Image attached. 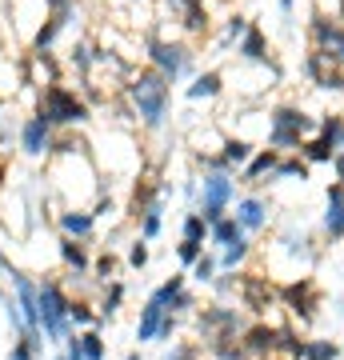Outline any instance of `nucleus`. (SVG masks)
<instances>
[{
  "label": "nucleus",
  "mask_w": 344,
  "mask_h": 360,
  "mask_svg": "<svg viewBox=\"0 0 344 360\" xmlns=\"http://www.w3.org/2000/svg\"><path fill=\"white\" fill-rule=\"evenodd\" d=\"M168 77H160L156 68H141V72H132L128 77V101L136 108V116L144 120V129H160L168 116Z\"/></svg>",
  "instance_id": "nucleus-1"
},
{
  "label": "nucleus",
  "mask_w": 344,
  "mask_h": 360,
  "mask_svg": "<svg viewBox=\"0 0 344 360\" xmlns=\"http://www.w3.org/2000/svg\"><path fill=\"white\" fill-rule=\"evenodd\" d=\"M37 116L49 129H72V124H84L89 120V101L77 96V89H68L60 80H49L44 92H40Z\"/></svg>",
  "instance_id": "nucleus-2"
},
{
  "label": "nucleus",
  "mask_w": 344,
  "mask_h": 360,
  "mask_svg": "<svg viewBox=\"0 0 344 360\" xmlns=\"http://www.w3.org/2000/svg\"><path fill=\"white\" fill-rule=\"evenodd\" d=\"M308 136H317V120L296 108V104H281L268 112V148L276 153H300Z\"/></svg>",
  "instance_id": "nucleus-3"
},
{
  "label": "nucleus",
  "mask_w": 344,
  "mask_h": 360,
  "mask_svg": "<svg viewBox=\"0 0 344 360\" xmlns=\"http://www.w3.org/2000/svg\"><path fill=\"white\" fill-rule=\"evenodd\" d=\"M37 296H40V333L49 336V340H68L72 336V321H68V304H72V296L60 288V281H44L37 284Z\"/></svg>",
  "instance_id": "nucleus-4"
},
{
  "label": "nucleus",
  "mask_w": 344,
  "mask_h": 360,
  "mask_svg": "<svg viewBox=\"0 0 344 360\" xmlns=\"http://www.w3.org/2000/svg\"><path fill=\"white\" fill-rule=\"evenodd\" d=\"M248 324H244L241 309H232V304H208V309L196 316V333H200L204 348L220 345V340H236Z\"/></svg>",
  "instance_id": "nucleus-5"
},
{
  "label": "nucleus",
  "mask_w": 344,
  "mask_h": 360,
  "mask_svg": "<svg viewBox=\"0 0 344 360\" xmlns=\"http://www.w3.org/2000/svg\"><path fill=\"white\" fill-rule=\"evenodd\" d=\"M148 60L160 77H168V84H177L184 72L192 68V52L177 40H165V37H148Z\"/></svg>",
  "instance_id": "nucleus-6"
},
{
  "label": "nucleus",
  "mask_w": 344,
  "mask_h": 360,
  "mask_svg": "<svg viewBox=\"0 0 344 360\" xmlns=\"http://www.w3.org/2000/svg\"><path fill=\"white\" fill-rule=\"evenodd\" d=\"M232 196H236V184H232L229 172H204L200 180V217L208 224H217L224 212H229Z\"/></svg>",
  "instance_id": "nucleus-7"
},
{
  "label": "nucleus",
  "mask_w": 344,
  "mask_h": 360,
  "mask_svg": "<svg viewBox=\"0 0 344 360\" xmlns=\"http://www.w3.org/2000/svg\"><path fill=\"white\" fill-rule=\"evenodd\" d=\"M236 296H241L244 309L256 312V316H265V312L281 300V292L272 288V281L260 276V272H236Z\"/></svg>",
  "instance_id": "nucleus-8"
},
{
  "label": "nucleus",
  "mask_w": 344,
  "mask_h": 360,
  "mask_svg": "<svg viewBox=\"0 0 344 360\" xmlns=\"http://www.w3.org/2000/svg\"><path fill=\"white\" fill-rule=\"evenodd\" d=\"M172 328H177V316H172L156 296H148L144 309H141V321H136V340H141V345H156V340H168Z\"/></svg>",
  "instance_id": "nucleus-9"
},
{
  "label": "nucleus",
  "mask_w": 344,
  "mask_h": 360,
  "mask_svg": "<svg viewBox=\"0 0 344 360\" xmlns=\"http://www.w3.org/2000/svg\"><path fill=\"white\" fill-rule=\"evenodd\" d=\"M308 37H312V49H320L324 56H332L336 65H344V20L336 16H324V13H312L308 20Z\"/></svg>",
  "instance_id": "nucleus-10"
},
{
  "label": "nucleus",
  "mask_w": 344,
  "mask_h": 360,
  "mask_svg": "<svg viewBox=\"0 0 344 360\" xmlns=\"http://www.w3.org/2000/svg\"><path fill=\"white\" fill-rule=\"evenodd\" d=\"M281 304L293 312L300 324H312V316H317V304H320L317 284L308 281V276H300V281H288V284L281 288Z\"/></svg>",
  "instance_id": "nucleus-11"
},
{
  "label": "nucleus",
  "mask_w": 344,
  "mask_h": 360,
  "mask_svg": "<svg viewBox=\"0 0 344 360\" xmlns=\"http://www.w3.org/2000/svg\"><path fill=\"white\" fill-rule=\"evenodd\" d=\"M305 77L324 92H344V65H336V60L324 56L320 49H312L305 56Z\"/></svg>",
  "instance_id": "nucleus-12"
},
{
  "label": "nucleus",
  "mask_w": 344,
  "mask_h": 360,
  "mask_svg": "<svg viewBox=\"0 0 344 360\" xmlns=\"http://www.w3.org/2000/svg\"><path fill=\"white\" fill-rule=\"evenodd\" d=\"M241 345H244V352L248 356H276L281 352V328L276 324H265V321H256V324H248L241 333Z\"/></svg>",
  "instance_id": "nucleus-13"
},
{
  "label": "nucleus",
  "mask_w": 344,
  "mask_h": 360,
  "mask_svg": "<svg viewBox=\"0 0 344 360\" xmlns=\"http://www.w3.org/2000/svg\"><path fill=\"white\" fill-rule=\"evenodd\" d=\"M324 232L329 240H344V184L332 180L324 193Z\"/></svg>",
  "instance_id": "nucleus-14"
},
{
  "label": "nucleus",
  "mask_w": 344,
  "mask_h": 360,
  "mask_svg": "<svg viewBox=\"0 0 344 360\" xmlns=\"http://www.w3.org/2000/svg\"><path fill=\"white\" fill-rule=\"evenodd\" d=\"M20 148L28 156H49L52 153V129L40 120V116H28L20 124Z\"/></svg>",
  "instance_id": "nucleus-15"
},
{
  "label": "nucleus",
  "mask_w": 344,
  "mask_h": 360,
  "mask_svg": "<svg viewBox=\"0 0 344 360\" xmlns=\"http://www.w3.org/2000/svg\"><path fill=\"white\" fill-rule=\"evenodd\" d=\"M168 8L180 16V25L189 37H204L208 32V8H204V0H168Z\"/></svg>",
  "instance_id": "nucleus-16"
},
{
  "label": "nucleus",
  "mask_w": 344,
  "mask_h": 360,
  "mask_svg": "<svg viewBox=\"0 0 344 360\" xmlns=\"http://www.w3.org/2000/svg\"><path fill=\"white\" fill-rule=\"evenodd\" d=\"M236 52H241L244 60H253V65H268V37L260 25H248L241 40H236Z\"/></svg>",
  "instance_id": "nucleus-17"
},
{
  "label": "nucleus",
  "mask_w": 344,
  "mask_h": 360,
  "mask_svg": "<svg viewBox=\"0 0 344 360\" xmlns=\"http://www.w3.org/2000/svg\"><path fill=\"white\" fill-rule=\"evenodd\" d=\"M236 220H241L244 232H260L268 224V200H260V196H244L241 205H236Z\"/></svg>",
  "instance_id": "nucleus-18"
},
{
  "label": "nucleus",
  "mask_w": 344,
  "mask_h": 360,
  "mask_svg": "<svg viewBox=\"0 0 344 360\" xmlns=\"http://www.w3.org/2000/svg\"><path fill=\"white\" fill-rule=\"evenodd\" d=\"M60 229H64V236L84 240V236L96 229V217H92V212H84V208H68V212H60Z\"/></svg>",
  "instance_id": "nucleus-19"
},
{
  "label": "nucleus",
  "mask_w": 344,
  "mask_h": 360,
  "mask_svg": "<svg viewBox=\"0 0 344 360\" xmlns=\"http://www.w3.org/2000/svg\"><path fill=\"white\" fill-rule=\"evenodd\" d=\"M60 257H64V264L77 272V276H84V272L92 269V257H89V248L80 245V240H72V236H64L60 240Z\"/></svg>",
  "instance_id": "nucleus-20"
},
{
  "label": "nucleus",
  "mask_w": 344,
  "mask_h": 360,
  "mask_svg": "<svg viewBox=\"0 0 344 360\" xmlns=\"http://www.w3.org/2000/svg\"><path fill=\"white\" fill-rule=\"evenodd\" d=\"M281 165V153L276 148H260V153H253V160L244 165V180H265L272 176V168Z\"/></svg>",
  "instance_id": "nucleus-21"
},
{
  "label": "nucleus",
  "mask_w": 344,
  "mask_h": 360,
  "mask_svg": "<svg viewBox=\"0 0 344 360\" xmlns=\"http://www.w3.org/2000/svg\"><path fill=\"white\" fill-rule=\"evenodd\" d=\"M68 340L80 348V356H84V360H104V356H108V345H104V336L96 333V328H84L80 336L72 333Z\"/></svg>",
  "instance_id": "nucleus-22"
},
{
  "label": "nucleus",
  "mask_w": 344,
  "mask_h": 360,
  "mask_svg": "<svg viewBox=\"0 0 344 360\" xmlns=\"http://www.w3.org/2000/svg\"><path fill=\"white\" fill-rule=\"evenodd\" d=\"M208 236H212V245H236V240H244V229L236 217H220L217 224H208Z\"/></svg>",
  "instance_id": "nucleus-23"
},
{
  "label": "nucleus",
  "mask_w": 344,
  "mask_h": 360,
  "mask_svg": "<svg viewBox=\"0 0 344 360\" xmlns=\"http://www.w3.org/2000/svg\"><path fill=\"white\" fill-rule=\"evenodd\" d=\"M340 153V148H332L324 136H308L305 148H300V156H305V165H332V156Z\"/></svg>",
  "instance_id": "nucleus-24"
},
{
  "label": "nucleus",
  "mask_w": 344,
  "mask_h": 360,
  "mask_svg": "<svg viewBox=\"0 0 344 360\" xmlns=\"http://www.w3.org/2000/svg\"><path fill=\"white\" fill-rule=\"evenodd\" d=\"M220 89H224L220 72H200V77L189 84V101H208V96H220Z\"/></svg>",
  "instance_id": "nucleus-25"
},
{
  "label": "nucleus",
  "mask_w": 344,
  "mask_h": 360,
  "mask_svg": "<svg viewBox=\"0 0 344 360\" xmlns=\"http://www.w3.org/2000/svg\"><path fill=\"white\" fill-rule=\"evenodd\" d=\"M248 252H253V248H248V240H236V245H224L220 248V257H217V269H224V272H236L244 264V260H248Z\"/></svg>",
  "instance_id": "nucleus-26"
},
{
  "label": "nucleus",
  "mask_w": 344,
  "mask_h": 360,
  "mask_svg": "<svg viewBox=\"0 0 344 360\" xmlns=\"http://www.w3.org/2000/svg\"><path fill=\"white\" fill-rule=\"evenodd\" d=\"M317 136H324V141L332 144V148H344V116H320L317 120Z\"/></svg>",
  "instance_id": "nucleus-27"
},
{
  "label": "nucleus",
  "mask_w": 344,
  "mask_h": 360,
  "mask_svg": "<svg viewBox=\"0 0 344 360\" xmlns=\"http://www.w3.org/2000/svg\"><path fill=\"white\" fill-rule=\"evenodd\" d=\"M160 212H165V196H160V200H153V205H148V212L141 217V236H144V240L160 236V229H165V217H160Z\"/></svg>",
  "instance_id": "nucleus-28"
},
{
  "label": "nucleus",
  "mask_w": 344,
  "mask_h": 360,
  "mask_svg": "<svg viewBox=\"0 0 344 360\" xmlns=\"http://www.w3.org/2000/svg\"><path fill=\"white\" fill-rule=\"evenodd\" d=\"M224 165L229 168H241V165H248L253 160V144L248 141H241V136H232V141H224Z\"/></svg>",
  "instance_id": "nucleus-29"
},
{
  "label": "nucleus",
  "mask_w": 344,
  "mask_h": 360,
  "mask_svg": "<svg viewBox=\"0 0 344 360\" xmlns=\"http://www.w3.org/2000/svg\"><path fill=\"white\" fill-rule=\"evenodd\" d=\"M272 176H276V180H293V176L308 180V165H305V156H300V153H296V156H281V165L272 168Z\"/></svg>",
  "instance_id": "nucleus-30"
},
{
  "label": "nucleus",
  "mask_w": 344,
  "mask_h": 360,
  "mask_svg": "<svg viewBox=\"0 0 344 360\" xmlns=\"http://www.w3.org/2000/svg\"><path fill=\"white\" fill-rule=\"evenodd\" d=\"M120 304H125V284H120V281L104 284V304H101V321H113L116 312H120Z\"/></svg>",
  "instance_id": "nucleus-31"
},
{
  "label": "nucleus",
  "mask_w": 344,
  "mask_h": 360,
  "mask_svg": "<svg viewBox=\"0 0 344 360\" xmlns=\"http://www.w3.org/2000/svg\"><path fill=\"white\" fill-rule=\"evenodd\" d=\"M305 348H308V340H300V333H296L293 324H281V352L284 356L305 360Z\"/></svg>",
  "instance_id": "nucleus-32"
},
{
  "label": "nucleus",
  "mask_w": 344,
  "mask_h": 360,
  "mask_svg": "<svg viewBox=\"0 0 344 360\" xmlns=\"http://www.w3.org/2000/svg\"><path fill=\"white\" fill-rule=\"evenodd\" d=\"M204 236H208V220L200 212H189L184 224H180V240H192V245H204Z\"/></svg>",
  "instance_id": "nucleus-33"
},
{
  "label": "nucleus",
  "mask_w": 344,
  "mask_h": 360,
  "mask_svg": "<svg viewBox=\"0 0 344 360\" xmlns=\"http://www.w3.org/2000/svg\"><path fill=\"white\" fill-rule=\"evenodd\" d=\"M212 360H248V352H244V345H241V336L236 340H220V345H212V348H204Z\"/></svg>",
  "instance_id": "nucleus-34"
},
{
  "label": "nucleus",
  "mask_w": 344,
  "mask_h": 360,
  "mask_svg": "<svg viewBox=\"0 0 344 360\" xmlns=\"http://www.w3.org/2000/svg\"><path fill=\"white\" fill-rule=\"evenodd\" d=\"M68 321L77 324V328H92V324L101 321V312H92V304H84V300H72L68 304Z\"/></svg>",
  "instance_id": "nucleus-35"
},
{
  "label": "nucleus",
  "mask_w": 344,
  "mask_h": 360,
  "mask_svg": "<svg viewBox=\"0 0 344 360\" xmlns=\"http://www.w3.org/2000/svg\"><path fill=\"white\" fill-rule=\"evenodd\" d=\"M340 356V345L336 340H308L305 360H336Z\"/></svg>",
  "instance_id": "nucleus-36"
},
{
  "label": "nucleus",
  "mask_w": 344,
  "mask_h": 360,
  "mask_svg": "<svg viewBox=\"0 0 344 360\" xmlns=\"http://www.w3.org/2000/svg\"><path fill=\"white\" fill-rule=\"evenodd\" d=\"M189 276H192L196 284H212V281H217V257H208V252H204V257L192 264Z\"/></svg>",
  "instance_id": "nucleus-37"
},
{
  "label": "nucleus",
  "mask_w": 344,
  "mask_h": 360,
  "mask_svg": "<svg viewBox=\"0 0 344 360\" xmlns=\"http://www.w3.org/2000/svg\"><path fill=\"white\" fill-rule=\"evenodd\" d=\"M200 257H204V245H192V240H180L177 245V260L184 264V269H192Z\"/></svg>",
  "instance_id": "nucleus-38"
},
{
  "label": "nucleus",
  "mask_w": 344,
  "mask_h": 360,
  "mask_svg": "<svg viewBox=\"0 0 344 360\" xmlns=\"http://www.w3.org/2000/svg\"><path fill=\"white\" fill-rule=\"evenodd\" d=\"M244 32H248V20H244L241 13H236V16H229V20H224V44H232V40H241Z\"/></svg>",
  "instance_id": "nucleus-39"
},
{
  "label": "nucleus",
  "mask_w": 344,
  "mask_h": 360,
  "mask_svg": "<svg viewBox=\"0 0 344 360\" xmlns=\"http://www.w3.org/2000/svg\"><path fill=\"white\" fill-rule=\"evenodd\" d=\"M128 264H132V269H144V264H148V240H132V248H128Z\"/></svg>",
  "instance_id": "nucleus-40"
},
{
  "label": "nucleus",
  "mask_w": 344,
  "mask_h": 360,
  "mask_svg": "<svg viewBox=\"0 0 344 360\" xmlns=\"http://www.w3.org/2000/svg\"><path fill=\"white\" fill-rule=\"evenodd\" d=\"M96 276H101V284H113L116 281V257H113V252H104V257L96 260Z\"/></svg>",
  "instance_id": "nucleus-41"
},
{
  "label": "nucleus",
  "mask_w": 344,
  "mask_h": 360,
  "mask_svg": "<svg viewBox=\"0 0 344 360\" xmlns=\"http://www.w3.org/2000/svg\"><path fill=\"white\" fill-rule=\"evenodd\" d=\"M165 360H200V348H196V345H177Z\"/></svg>",
  "instance_id": "nucleus-42"
},
{
  "label": "nucleus",
  "mask_w": 344,
  "mask_h": 360,
  "mask_svg": "<svg viewBox=\"0 0 344 360\" xmlns=\"http://www.w3.org/2000/svg\"><path fill=\"white\" fill-rule=\"evenodd\" d=\"M44 8H49V16H72V0H44Z\"/></svg>",
  "instance_id": "nucleus-43"
},
{
  "label": "nucleus",
  "mask_w": 344,
  "mask_h": 360,
  "mask_svg": "<svg viewBox=\"0 0 344 360\" xmlns=\"http://www.w3.org/2000/svg\"><path fill=\"white\" fill-rule=\"evenodd\" d=\"M212 288H217L220 296H232V292H236V276H217V281H212Z\"/></svg>",
  "instance_id": "nucleus-44"
},
{
  "label": "nucleus",
  "mask_w": 344,
  "mask_h": 360,
  "mask_svg": "<svg viewBox=\"0 0 344 360\" xmlns=\"http://www.w3.org/2000/svg\"><path fill=\"white\" fill-rule=\"evenodd\" d=\"M332 172H336V180L344 184V148H340L336 156H332Z\"/></svg>",
  "instance_id": "nucleus-45"
},
{
  "label": "nucleus",
  "mask_w": 344,
  "mask_h": 360,
  "mask_svg": "<svg viewBox=\"0 0 344 360\" xmlns=\"http://www.w3.org/2000/svg\"><path fill=\"white\" fill-rule=\"evenodd\" d=\"M281 13H284V16H293V0H281Z\"/></svg>",
  "instance_id": "nucleus-46"
},
{
  "label": "nucleus",
  "mask_w": 344,
  "mask_h": 360,
  "mask_svg": "<svg viewBox=\"0 0 344 360\" xmlns=\"http://www.w3.org/2000/svg\"><path fill=\"white\" fill-rule=\"evenodd\" d=\"M336 13H340V20H344V0H336Z\"/></svg>",
  "instance_id": "nucleus-47"
},
{
  "label": "nucleus",
  "mask_w": 344,
  "mask_h": 360,
  "mask_svg": "<svg viewBox=\"0 0 344 360\" xmlns=\"http://www.w3.org/2000/svg\"><path fill=\"white\" fill-rule=\"evenodd\" d=\"M265 360H284V356H281V352H276V356H265Z\"/></svg>",
  "instance_id": "nucleus-48"
},
{
  "label": "nucleus",
  "mask_w": 344,
  "mask_h": 360,
  "mask_svg": "<svg viewBox=\"0 0 344 360\" xmlns=\"http://www.w3.org/2000/svg\"><path fill=\"white\" fill-rule=\"evenodd\" d=\"M128 360H141V356H136V352H128Z\"/></svg>",
  "instance_id": "nucleus-49"
}]
</instances>
